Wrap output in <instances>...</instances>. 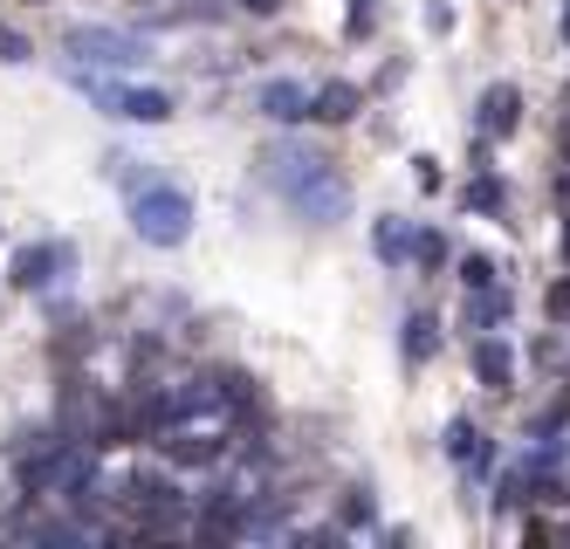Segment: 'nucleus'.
Returning a JSON list of instances; mask_svg holds the SVG:
<instances>
[{
	"instance_id": "f03ea898",
	"label": "nucleus",
	"mask_w": 570,
	"mask_h": 549,
	"mask_svg": "<svg viewBox=\"0 0 570 549\" xmlns=\"http://www.w3.org/2000/svg\"><path fill=\"white\" fill-rule=\"evenodd\" d=\"M131 234L145 247H179L193 234V199L173 186V179H145L131 193Z\"/></svg>"
},
{
	"instance_id": "1a4fd4ad",
	"label": "nucleus",
	"mask_w": 570,
	"mask_h": 549,
	"mask_svg": "<svg viewBox=\"0 0 570 549\" xmlns=\"http://www.w3.org/2000/svg\"><path fill=\"white\" fill-rule=\"evenodd\" d=\"M357 104H364L357 82H323V90L309 97V117H323V124H351V117H357Z\"/></svg>"
},
{
	"instance_id": "9d476101",
	"label": "nucleus",
	"mask_w": 570,
	"mask_h": 549,
	"mask_svg": "<svg viewBox=\"0 0 570 549\" xmlns=\"http://www.w3.org/2000/svg\"><path fill=\"white\" fill-rule=\"evenodd\" d=\"M474 371H481V385H495V392L515 385V357H509V344H495V336L474 344Z\"/></svg>"
},
{
	"instance_id": "a211bd4d",
	"label": "nucleus",
	"mask_w": 570,
	"mask_h": 549,
	"mask_svg": "<svg viewBox=\"0 0 570 549\" xmlns=\"http://www.w3.org/2000/svg\"><path fill=\"white\" fill-rule=\"evenodd\" d=\"M550 310H557V316H570V282H557V288H550Z\"/></svg>"
},
{
	"instance_id": "39448f33",
	"label": "nucleus",
	"mask_w": 570,
	"mask_h": 549,
	"mask_svg": "<svg viewBox=\"0 0 570 549\" xmlns=\"http://www.w3.org/2000/svg\"><path fill=\"white\" fill-rule=\"evenodd\" d=\"M83 90L110 110V117H131V124H166L173 97L166 90H145V82H83Z\"/></svg>"
},
{
	"instance_id": "dca6fc26",
	"label": "nucleus",
	"mask_w": 570,
	"mask_h": 549,
	"mask_svg": "<svg viewBox=\"0 0 570 549\" xmlns=\"http://www.w3.org/2000/svg\"><path fill=\"white\" fill-rule=\"evenodd\" d=\"M413 262L440 268V262H446V241H440V234H420V247H413Z\"/></svg>"
},
{
	"instance_id": "f257e3e1",
	"label": "nucleus",
	"mask_w": 570,
	"mask_h": 549,
	"mask_svg": "<svg viewBox=\"0 0 570 549\" xmlns=\"http://www.w3.org/2000/svg\"><path fill=\"white\" fill-rule=\"evenodd\" d=\"M262 165H268V179L289 193V206H303L309 220H337V214H344V179H337L316 151H289V145H282V151H268Z\"/></svg>"
},
{
	"instance_id": "ddd939ff",
	"label": "nucleus",
	"mask_w": 570,
	"mask_h": 549,
	"mask_svg": "<svg viewBox=\"0 0 570 549\" xmlns=\"http://www.w3.org/2000/svg\"><path fill=\"white\" fill-rule=\"evenodd\" d=\"M468 206H481V214H502V186H495V179L481 173V179L468 186Z\"/></svg>"
},
{
	"instance_id": "7ed1b4c3",
	"label": "nucleus",
	"mask_w": 570,
	"mask_h": 549,
	"mask_svg": "<svg viewBox=\"0 0 570 549\" xmlns=\"http://www.w3.org/2000/svg\"><path fill=\"white\" fill-rule=\"evenodd\" d=\"M69 268H76V241H28V247H14L8 282L35 295V288H49V282H69Z\"/></svg>"
},
{
	"instance_id": "f3484780",
	"label": "nucleus",
	"mask_w": 570,
	"mask_h": 549,
	"mask_svg": "<svg viewBox=\"0 0 570 549\" xmlns=\"http://www.w3.org/2000/svg\"><path fill=\"white\" fill-rule=\"evenodd\" d=\"M351 35H364V28H372V0H351V21H344Z\"/></svg>"
},
{
	"instance_id": "9b49d317",
	"label": "nucleus",
	"mask_w": 570,
	"mask_h": 549,
	"mask_svg": "<svg viewBox=\"0 0 570 549\" xmlns=\"http://www.w3.org/2000/svg\"><path fill=\"white\" fill-rule=\"evenodd\" d=\"M399 344H405V357H413V364H426L433 351H440V323L420 310V316H405V336H399Z\"/></svg>"
},
{
	"instance_id": "423d86ee",
	"label": "nucleus",
	"mask_w": 570,
	"mask_h": 549,
	"mask_svg": "<svg viewBox=\"0 0 570 549\" xmlns=\"http://www.w3.org/2000/svg\"><path fill=\"white\" fill-rule=\"evenodd\" d=\"M474 124H481V138H509L515 124H522V90H515V82H488Z\"/></svg>"
},
{
	"instance_id": "0eeeda50",
	"label": "nucleus",
	"mask_w": 570,
	"mask_h": 549,
	"mask_svg": "<svg viewBox=\"0 0 570 549\" xmlns=\"http://www.w3.org/2000/svg\"><path fill=\"white\" fill-rule=\"evenodd\" d=\"M255 110H262L268 124H303V117H309V90H303V82H289V76H275V82H262Z\"/></svg>"
},
{
	"instance_id": "6ab92c4d",
	"label": "nucleus",
	"mask_w": 570,
	"mask_h": 549,
	"mask_svg": "<svg viewBox=\"0 0 570 549\" xmlns=\"http://www.w3.org/2000/svg\"><path fill=\"white\" fill-rule=\"evenodd\" d=\"M240 8H248V14H275V8H282V0H240Z\"/></svg>"
},
{
	"instance_id": "6e6552de",
	"label": "nucleus",
	"mask_w": 570,
	"mask_h": 549,
	"mask_svg": "<svg viewBox=\"0 0 570 549\" xmlns=\"http://www.w3.org/2000/svg\"><path fill=\"white\" fill-rule=\"evenodd\" d=\"M372 247H379V262H385V268H405V262H413V247H420V234L405 227L399 214H385V220L372 227Z\"/></svg>"
},
{
	"instance_id": "2eb2a0df",
	"label": "nucleus",
	"mask_w": 570,
	"mask_h": 549,
	"mask_svg": "<svg viewBox=\"0 0 570 549\" xmlns=\"http://www.w3.org/2000/svg\"><path fill=\"white\" fill-rule=\"evenodd\" d=\"M0 62H28V35L21 28H0Z\"/></svg>"
},
{
	"instance_id": "f8f14e48",
	"label": "nucleus",
	"mask_w": 570,
	"mask_h": 549,
	"mask_svg": "<svg viewBox=\"0 0 570 549\" xmlns=\"http://www.w3.org/2000/svg\"><path fill=\"white\" fill-rule=\"evenodd\" d=\"M461 288H495V262H488V255H461Z\"/></svg>"
},
{
	"instance_id": "4468645a",
	"label": "nucleus",
	"mask_w": 570,
	"mask_h": 549,
	"mask_svg": "<svg viewBox=\"0 0 570 549\" xmlns=\"http://www.w3.org/2000/svg\"><path fill=\"white\" fill-rule=\"evenodd\" d=\"M344 522L357 529V522H372V488H351V501H344Z\"/></svg>"
},
{
	"instance_id": "20e7f679",
	"label": "nucleus",
	"mask_w": 570,
	"mask_h": 549,
	"mask_svg": "<svg viewBox=\"0 0 570 549\" xmlns=\"http://www.w3.org/2000/svg\"><path fill=\"white\" fill-rule=\"evenodd\" d=\"M62 49H69L76 62H104V69H131V62H145V41H138V35H117V28H69Z\"/></svg>"
},
{
	"instance_id": "aec40b11",
	"label": "nucleus",
	"mask_w": 570,
	"mask_h": 549,
	"mask_svg": "<svg viewBox=\"0 0 570 549\" xmlns=\"http://www.w3.org/2000/svg\"><path fill=\"white\" fill-rule=\"evenodd\" d=\"M563 41H570V8H563Z\"/></svg>"
}]
</instances>
